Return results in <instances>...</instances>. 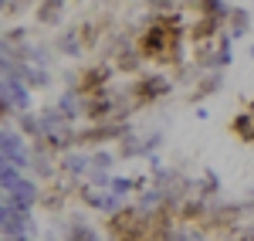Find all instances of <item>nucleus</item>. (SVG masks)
Wrapping results in <instances>:
<instances>
[{
  "instance_id": "1",
  "label": "nucleus",
  "mask_w": 254,
  "mask_h": 241,
  "mask_svg": "<svg viewBox=\"0 0 254 241\" xmlns=\"http://www.w3.org/2000/svg\"><path fill=\"white\" fill-rule=\"evenodd\" d=\"M176 44H180V27H176L173 17H163L139 38V55L142 58H156V61H173Z\"/></svg>"
}]
</instances>
